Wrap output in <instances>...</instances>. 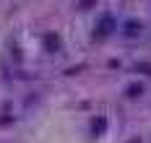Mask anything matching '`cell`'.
I'll return each instance as SVG.
<instances>
[{
	"instance_id": "obj_8",
	"label": "cell",
	"mask_w": 151,
	"mask_h": 143,
	"mask_svg": "<svg viewBox=\"0 0 151 143\" xmlns=\"http://www.w3.org/2000/svg\"><path fill=\"white\" fill-rule=\"evenodd\" d=\"M128 143H141V138H130V141H128Z\"/></svg>"
},
{
	"instance_id": "obj_2",
	"label": "cell",
	"mask_w": 151,
	"mask_h": 143,
	"mask_svg": "<svg viewBox=\"0 0 151 143\" xmlns=\"http://www.w3.org/2000/svg\"><path fill=\"white\" fill-rule=\"evenodd\" d=\"M120 31H122V36H128V39H136V36L143 34V24L136 21V18H130V21H125V24H122Z\"/></svg>"
},
{
	"instance_id": "obj_4",
	"label": "cell",
	"mask_w": 151,
	"mask_h": 143,
	"mask_svg": "<svg viewBox=\"0 0 151 143\" xmlns=\"http://www.w3.org/2000/svg\"><path fill=\"white\" fill-rule=\"evenodd\" d=\"M107 130V120L104 117H94L91 120V135H102Z\"/></svg>"
},
{
	"instance_id": "obj_6",
	"label": "cell",
	"mask_w": 151,
	"mask_h": 143,
	"mask_svg": "<svg viewBox=\"0 0 151 143\" xmlns=\"http://www.w3.org/2000/svg\"><path fill=\"white\" fill-rule=\"evenodd\" d=\"M96 3L99 0H78V11H91V8H96Z\"/></svg>"
},
{
	"instance_id": "obj_5",
	"label": "cell",
	"mask_w": 151,
	"mask_h": 143,
	"mask_svg": "<svg viewBox=\"0 0 151 143\" xmlns=\"http://www.w3.org/2000/svg\"><path fill=\"white\" fill-rule=\"evenodd\" d=\"M125 94L130 96V99H138V96H143V86H141V83H130V86L125 89Z\"/></svg>"
},
{
	"instance_id": "obj_1",
	"label": "cell",
	"mask_w": 151,
	"mask_h": 143,
	"mask_svg": "<svg viewBox=\"0 0 151 143\" xmlns=\"http://www.w3.org/2000/svg\"><path fill=\"white\" fill-rule=\"evenodd\" d=\"M117 31V21L112 13H104V16L96 21V26H94V39H107V36H112V34Z\"/></svg>"
},
{
	"instance_id": "obj_7",
	"label": "cell",
	"mask_w": 151,
	"mask_h": 143,
	"mask_svg": "<svg viewBox=\"0 0 151 143\" xmlns=\"http://www.w3.org/2000/svg\"><path fill=\"white\" fill-rule=\"evenodd\" d=\"M136 73H146V76H151V63H136Z\"/></svg>"
},
{
	"instance_id": "obj_3",
	"label": "cell",
	"mask_w": 151,
	"mask_h": 143,
	"mask_svg": "<svg viewBox=\"0 0 151 143\" xmlns=\"http://www.w3.org/2000/svg\"><path fill=\"white\" fill-rule=\"evenodd\" d=\"M60 47H63V39H60V34H55V31H47V34H45V49H47V52H58Z\"/></svg>"
}]
</instances>
